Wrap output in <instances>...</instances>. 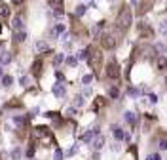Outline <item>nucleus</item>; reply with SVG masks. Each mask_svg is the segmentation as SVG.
<instances>
[{
    "label": "nucleus",
    "instance_id": "nucleus-1",
    "mask_svg": "<svg viewBox=\"0 0 167 160\" xmlns=\"http://www.w3.org/2000/svg\"><path fill=\"white\" fill-rule=\"evenodd\" d=\"M131 21H133V12L129 6H124L120 10V13H118L116 17V23H114V27H116V33L118 34H125L131 27Z\"/></svg>",
    "mask_w": 167,
    "mask_h": 160
},
{
    "label": "nucleus",
    "instance_id": "nucleus-2",
    "mask_svg": "<svg viewBox=\"0 0 167 160\" xmlns=\"http://www.w3.org/2000/svg\"><path fill=\"white\" fill-rule=\"evenodd\" d=\"M32 141H34V143L38 141V145H42V147H52V145H55L53 133L50 132V128H46V126H38V128L32 130Z\"/></svg>",
    "mask_w": 167,
    "mask_h": 160
},
{
    "label": "nucleus",
    "instance_id": "nucleus-3",
    "mask_svg": "<svg viewBox=\"0 0 167 160\" xmlns=\"http://www.w3.org/2000/svg\"><path fill=\"white\" fill-rule=\"evenodd\" d=\"M87 63L91 67V71L95 75H99V71L103 69V54L97 46H89L87 48Z\"/></svg>",
    "mask_w": 167,
    "mask_h": 160
},
{
    "label": "nucleus",
    "instance_id": "nucleus-4",
    "mask_svg": "<svg viewBox=\"0 0 167 160\" xmlns=\"http://www.w3.org/2000/svg\"><path fill=\"white\" fill-rule=\"evenodd\" d=\"M106 78L108 80H118L120 78V65H118L114 59H110L108 65H106Z\"/></svg>",
    "mask_w": 167,
    "mask_h": 160
},
{
    "label": "nucleus",
    "instance_id": "nucleus-5",
    "mask_svg": "<svg viewBox=\"0 0 167 160\" xmlns=\"http://www.w3.org/2000/svg\"><path fill=\"white\" fill-rule=\"evenodd\" d=\"M99 42H101V46L105 50H114L116 48V38L110 34V33H105L101 38H99Z\"/></svg>",
    "mask_w": 167,
    "mask_h": 160
},
{
    "label": "nucleus",
    "instance_id": "nucleus-6",
    "mask_svg": "<svg viewBox=\"0 0 167 160\" xmlns=\"http://www.w3.org/2000/svg\"><path fill=\"white\" fill-rule=\"evenodd\" d=\"M152 6H154V0H140V4H139V15L146 13Z\"/></svg>",
    "mask_w": 167,
    "mask_h": 160
},
{
    "label": "nucleus",
    "instance_id": "nucleus-7",
    "mask_svg": "<svg viewBox=\"0 0 167 160\" xmlns=\"http://www.w3.org/2000/svg\"><path fill=\"white\" fill-rule=\"evenodd\" d=\"M8 17H10V8L6 2L0 0V19H8Z\"/></svg>",
    "mask_w": 167,
    "mask_h": 160
},
{
    "label": "nucleus",
    "instance_id": "nucleus-8",
    "mask_svg": "<svg viewBox=\"0 0 167 160\" xmlns=\"http://www.w3.org/2000/svg\"><path fill=\"white\" fill-rule=\"evenodd\" d=\"M112 133H114V137L118 141H122V139H125V133H124V130L120 128V126H114L112 128Z\"/></svg>",
    "mask_w": 167,
    "mask_h": 160
},
{
    "label": "nucleus",
    "instance_id": "nucleus-9",
    "mask_svg": "<svg viewBox=\"0 0 167 160\" xmlns=\"http://www.w3.org/2000/svg\"><path fill=\"white\" fill-rule=\"evenodd\" d=\"M53 95L55 97H65V86L63 84H53Z\"/></svg>",
    "mask_w": 167,
    "mask_h": 160
},
{
    "label": "nucleus",
    "instance_id": "nucleus-10",
    "mask_svg": "<svg viewBox=\"0 0 167 160\" xmlns=\"http://www.w3.org/2000/svg\"><path fill=\"white\" fill-rule=\"evenodd\" d=\"M47 2H50V6H52L57 13L63 12V0H47Z\"/></svg>",
    "mask_w": 167,
    "mask_h": 160
},
{
    "label": "nucleus",
    "instance_id": "nucleus-11",
    "mask_svg": "<svg viewBox=\"0 0 167 160\" xmlns=\"http://www.w3.org/2000/svg\"><path fill=\"white\" fill-rule=\"evenodd\" d=\"M32 75H34V76L42 75V59H36V61L32 63Z\"/></svg>",
    "mask_w": 167,
    "mask_h": 160
},
{
    "label": "nucleus",
    "instance_id": "nucleus-12",
    "mask_svg": "<svg viewBox=\"0 0 167 160\" xmlns=\"http://www.w3.org/2000/svg\"><path fill=\"white\" fill-rule=\"evenodd\" d=\"M103 145H105V137L103 135H97V137H95V139H93V149H103Z\"/></svg>",
    "mask_w": 167,
    "mask_h": 160
},
{
    "label": "nucleus",
    "instance_id": "nucleus-13",
    "mask_svg": "<svg viewBox=\"0 0 167 160\" xmlns=\"http://www.w3.org/2000/svg\"><path fill=\"white\" fill-rule=\"evenodd\" d=\"M72 29H74V34H76V36H84V34H86V29H84V27L80 25L78 21H76L74 25H72Z\"/></svg>",
    "mask_w": 167,
    "mask_h": 160
},
{
    "label": "nucleus",
    "instance_id": "nucleus-14",
    "mask_svg": "<svg viewBox=\"0 0 167 160\" xmlns=\"http://www.w3.org/2000/svg\"><path fill=\"white\" fill-rule=\"evenodd\" d=\"M125 120H127L131 126H135V122H137V116H135V112H129V111H127V112H125Z\"/></svg>",
    "mask_w": 167,
    "mask_h": 160
},
{
    "label": "nucleus",
    "instance_id": "nucleus-15",
    "mask_svg": "<svg viewBox=\"0 0 167 160\" xmlns=\"http://www.w3.org/2000/svg\"><path fill=\"white\" fill-rule=\"evenodd\" d=\"M36 50L38 52H50V46H47V42H36Z\"/></svg>",
    "mask_w": 167,
    "mask_h": 160
},
{
    "label": "nucleus",
    "instance_id": "nucleus-16",
    "mask_svg": "<svg viewBox=\"0 0 167 160\" xmlns=\"http://www.w3.org/2000/svg\"><path fill=\"white\" fill-rule=\"evenodd\" d=\"M105 105H106L105 97H97V99H95V103H93V107H95V109H103Z\"/></svg>",
    "mask_w": 167,
    "mask_h": 160
},
{
    "label": "nucleus",
    "instance_id": "nucleus-17",
    "mask_svg": "<svg viewBox=\"0 0 167 160\" xmlns=\"http://www.w3.org/2000/svg\"><path fill=\"white\" fill-rule=\"evenodd\" d=\"M108 94H110V97H112V99H118V97H120V90H118V88H110V90H108Z\"/></svg>",
    "mask_w": 167,
    "mask_h": 160
},
{
    "label": "nucleus",
    "instance_id": "nucleus-18",
    "mask_svg": "<svg viewBox=\"0 0 167 160\" xmlns=\"http://www.w3.org/2000/svg\"><path fill=\"white\" fill-rule=\"evenodd\" d=\"M2 84H4L6 88H10V86L13 84V78H12V76H4V78H2Z\"/></svg>",
    "mask_w": 167,
    "mask_h": 160
},
{
    "label": "nucleus",
    "instance_id": "nucleus-19",
    "mask_svg": "<svg viewBox=\"0 0 167 160\" xmlns=\"http://www.w3.org/2000/svg\"><path fill=\"white\" fill-rule=\"evenodd\" d=\"M74 99H76V101H74V107H82V105H84V97H82V95H76Z\"/></svg>",
    "mask_w": 167,
    "mask_h": 160
},
{
    "label": "nucleus",
    "instance_id": "nucleus-20",
    "mask_svg": "<svg viewBox=\"0 0 167 160\" xmlns=\"http://www.w3.org/2000/svg\"><path fill=\"white\" fill-rule=\"evenodd\" d=\"M76 63H78L76 57H68V59H66V65H68V67H76Z\"/></svg>",
    "mask_w": 167,
    "mask_h": 160
},
{
    "label": "nucleus",
    "instance_id": "nucleus-21",
    "mask_svg": "<svg viewBox=\"0 0 167 160\" xmlns=\"http://www.w3.org/2000/svg\"><path fill=\"white\" fill-rule=\"evenodd\" d=\"M53 156H55V160H63V151H61V149H55Z\"/></svg>",
    "mask_w": 167,
    "mask_h": 160
},
{
    "label": "nucleus",
    "instance_id": "nucleus-22",
    "mask_svg": "<svg viewBox=\"0 0 167 160\" xmlns=\"http://www.w3.org/2000/svg\"><path fill=\"white\" fill-rule=\"evenodd\" d=\"M10 59H12V55H10V54H4V55H0V61H2V63H10Z\"/></svg>",
    "mask_w": 167,
    "mask_h": 160
},
{
    "label": "nucleus",
    "instance_id": "nucleus-23",
    "mask_svg": "<svg viewBox=\"0 0 167 160\" xmlns=\"http://www.w3.org/2000/svg\"><path fill=\"white\" fill-rule=\"evenodd\" d=\"M61 61H63V55H61V54H57V55H55V57H53V65H55V67H57V65H59V63H61Z\"/></svg>",
    "mask_w": 167,
    "mask_h": 160
},
{
    "label": "nucleus",
    "instance_id": "nucleus-24",
    "mask_svg": "<svg viewBox=\"0 0 167 160\" xmlns=\"http://www.w3.org/2000/svg\"><path fill=\"white\" fill-rule=\"evenodd\" d=\"M158 147H160L161 151H165V149H167V139H161V141H158Z\"/></svg>",
    "mask_w": 167,
    "mask_h": 160
},
{
    "label": "nucleus",
    "instance_id": "nucleus-25",
    "mask_svg": "<svg viewBox=\"0 0 167 160\" xmlns=\"http://www.w3.org/2000/svg\"><path fill=\"white\" fill-rule=\"evenodd\" d=\"M74 112H76V111H74V107L66 109V116H70V118H72V116H74Z\"/></svg>",
    "mask_w": 167,
    "mask_h": 160
},
{
    "label": "nucleus",
    "instance_id": "nucleus-26",
    "mask_svg": "<svg viewBox=\"0 0 167 160\" xmlns=\"http://www.w3.org/2000/svg\"><path fill=\"white\" fill-rule=\"evenodd\" d=\"M82 13H86V6H80V8L76 10V15H82Z\"/></svg>",
    "mask_w": 167,
    "mask_h": 160
},
{
    "label": "nucleus",
    "instance_id": "nucleus-27",
    "mask_svg": "<svg viewBox=\"0 0 167 160\" xmlns=\"http://www.w3.org/2000/svg\"><path fill=\"white\" fill-rule=\"evenodd\" d=\"M82 82H84V84H89V82H91V75H86V76L82 78Z\"/></svg>",
    "mask_w": 167,
    "mask_h": 160
},
{
    "label": "nucleus",
    "instance_id": "nucleus-28",
    "mask_svg": "<svg viewBox=\"0 0 167 160\" xmlns=\"http://www.w3.org/2000/svg\"><path fill=\"white\" fill-rule=\"evenodd\" d=\"M12 156H13V158H15V160H17V158H19V156H21V151H19V149H15V151H13V152H12Z\"/></svg>",
    "mask_w": 167,
    "mask_h": 160
},
{
    "label": "nucleus",
    "instance_id": "nucleus-29",
    "mask_svg": "<svg viewBox=\"0 0 167 160\" xmlns=\"http://www.w3.org/2000/svg\"><path fill=\"white\" fill-rule=\"evenodd\" d=\"M146 160H161V156H160V154H150Z\"/></svg>",
    "mask_w": 167,
    "mask_h": 160
},
{
    "label": "nucleus",
    "instance_id": "nucleus-30",
    "mask_svg": "<svg viewBox=\"0 0 167 160\" xmlns=\"http://www.w3.org/2000/svg\"><path fill=\"white\" fill-rule=\"evenodd\" d=\"M19 82H21V86H27V82H29V78H27V76H21V80H19Z\"/></svg>",
    "mask_w": 167,
    "mask_h": 160
},
{
    "label": "nucleus",
    "instance_id": "nucleus-31",
    "mask_svg": "<svg viewBox=\"0 0 167 160\" xmlns=\"http://www.w3.org/2000/svg\"><path fill=\"white\" fill-rule=\"evenodd\" d=\"M148 99H150V101H152V103H156V101H158V97H156V95H154V94H150V95H148Z\"/></svg>",
    "mask_w": 167,
    "mask_h": 160
},
{
    "label": "nucleus",
    "instance_id": "nucleus-32",
    "mask_svg": "<svg viewBox=\"0 0 167 160\" xmlns=\"http://www.w3.org/2000/svg\"><path fill=\"white\" fill-rule=\"evenodd\" d=\"M12 4H13V6H21V4H23V0H12Z\"/></svg>",
    "mask_w": 167,
    "mask_h": 160
},
{
    "label": "nucleus",
    "instance_id": "nucleus-33",
    "mask_svg": "<svg viewBox=\"0 0 167 160\" xmlns=\"http://www.w3.org/2000/svg\"><path fill=\"white\" fill-rule=\"evenodd\" d=\"M0 75H2V69H0Z\"/></svg>",
    "mask_w": 167,
    "mask_h": 160
}]
</instances>
